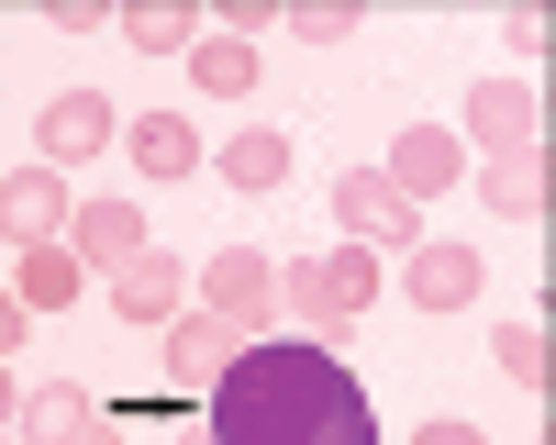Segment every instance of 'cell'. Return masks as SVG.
Returning a JSON list of instances; mask_svg holds the SVG:
<instances>
[{
	"label": "cell",
	"instance_id": "ba28073f",
	"mask_svg": "<svg viewBox=\"0 0 556 445\" xmlns=\"http://www.w3.org/2000/svg\"><path fill=\"white\" fill-rule=\"evenodd\" d=\"M101 145H112V101H101V89H56V101L34 112V156L56 167V178H67L78 156H101Z\"/></svg>",
	"mask_w": 556,
	"mask_h": 445
},
{
	"label": "cell",
	"instance_id": "5bb4252c",
	"mask_svg": "<svg viewBox=\"0 0 556 445\" xmlns=\"http://www.w3.org/2000/svg\"><path fill=\"white\" fill-rule=\"evenodd\" d=\"M212 167H223V190H278V178H290V134H278V123H245Z\"/></svg>",
	"mask_w": 556,
	"mask_h": 445
},
{
	"label": "cell",
	"instance_id": "5b68a950",
	"mask_svg": "<svg viewBox=\"0 0 556 445\" xmlns=\"http://www.w3.org/2000/svg\"><path fill=\"white\" fill-rule=\"evenodd\" d=\"M456 145H490V156L545 145V89H534V78H490V89H468V134H456Z\"/></svg>",
	"mask_w": 556,
	"mask_h": 445
},
{
	"label": "cell",
	"instance_id": "e0dca14e",
	"mask_svg": "<svg viewBox=\"0 0 556 445\" xmlns=\"http://www.w3.org/2000/svg\"><path fill=\"white\" fill-rule=\"evenodd\" d=\"M212 23H201V0H146V12H123V44H146V56H190Z\"/></svg>",
	"mask_w": 556,
	"mask_h": 445
},
{
	"label": "cell",
	"instance_id": "7a4b0ae2",
	"mask_svg": "<svg viewBox=\"0 0 556 445\" xmlns=\"http://www.w3.org/2000/svg\"><path fill=\"white\" fill-rule=\"evenodd\" d=\"M278 301L301 312V323L334 345V334H356L367 312H379V256L367 245H323V256H278Z\"/></svg>",
	"mask_w": 556,
	"mask_h": 445
},
{
	"label": "cell",
	"instance_id": "603a6c76",
	"mask_svg": "<svg viewBox=\"0 0 556 445\" xmlns=\"http://www.w3.org/2000/svg\"><path fill=\"white\" fill-rule=\"evenodd\" d=\"M23 334H34V312H23V301H12V279H0V356H12V345H23Z\"/></svg>",
	"mask_w": 556,
	"mask_h": 445
},
{
	"label": "cell",
	"instance_id": "9a60e30c",
	"mask_svg": "<svg viewBox=\"0 0 556 445\" xmlns=\"http://www.w3.org/2000/svg\"><path fill=\"white\" fill-rule=\"evenodd\" d=\"M123 145H134V167H146V178H190V167L212 156V145H201V134L178 123V112H146V123L123 134Z\"/></svg>",
	"mask_w": 556,
	"mask_h": 445
},
{
	"label": "cell",
	"instance_id": "d4e9b609",
	"mask_svg": "<svg viewBox=\"0 0 556 445\" xmlns=\"http://www.w3.org/2000/svg\"><path fill=\"white\" fill-rule=\"evenodd\" d=\"M78 445H123V434H112V423H89V434H78Z\"/></svg>",
	"mask_w": 556,
	"mask_h": 445
},
{
	"label": "cell",
	"instance_id": "52a82bcc",
	"mask_svg": "<svg viewBox=\"0 0 556 445\" xmlns=\"http://www.w3.org/2000/svg\"><path fill=\"white\" fill-rule=\"evenodd\" d=\"M67 212H78V190H67L45 156L0 178V234H12V245H56V234H67Z\"/></svg>",
	"mask_w": 556,
	"mask_h": 445
},
{
	"label": "cell",
	"instance_id": "8992f818",
	"mask_svg": "<svg viewBox=\"0 0 556 445\" xmlns=\"http://www.w3.org/2000/svg\"><path fill=\"white\" fill-rule=\"evenodd\" d=\"M67 256H78V279H89V267H134V256H146V212H134L123 190H89L78 212H67V234H56Z\"/></svg>",
	"mask_w": 556,
	"mask_h": 445
},
{
	"label": "cell",
	"instance_id": "2e32d148",
	"mask_svg": "<svg viewBox=\"0 0 556 445\" xmlns=\"http://www.w3.org/2000/svg\"><path fill=\"white\" fill-rule=\"evenodd\" d=\"M12 301H23V312H67V301H78V256H67V245H23V256H12Z\"/></svg>",
	"mask_w": 556,
	"mask_h": 445
},
{
	"label": "cell",
	"instance_id": "8fae6325",
	"mask_svg": "<svg viewBox=\"0 0 556 445\" xmlns=\"http://www.w3.org/2000/svg\"><path fill=\"white\" fill-rule=\"evenodd\" d=\"M178 301H190V267H178V256H134V267H112V312H123V323H178Z\"/></svg>",
	"mask_w": 556,
	"mask_h": 445
},
{
	"label": "cell",
	"instance_id": "44dd1931",
	"mask_svg": "<svg viewBox=\"0 0 556 445\" xmlns=\"http://www.w3.org/2000/svg\"><path fill=\"white\" fill-rule=\"evenodd\" d=\"M278 34H290V44H356V12H334V0H301V12H278Z\"/></svg>",
	"mask_w": 556,
	"mask_h": 445
},
{
	"label": "cell",
	"instance_id": "484cf974",
	"mask_svg": "<svg viewBox=\"0 0 556 445\" xmlns=\"http://www.w3.org/2000/svg\"><path fill=\"white\" fill-rule=\"evenodd\" d=\"M201 445H212V434H201Z\"/></svg>",
	"mask_w": 556,
	"mask_h": 445
},
{
	"label": "cell",
	"instance_id": "277c9868",
	"mask_svg": "<svg viewBox=\"0 0 556 445\" xmlns=\"http://www.w3.org/2000/svg\"><path fill=\"white\" fill-rule=\"evenodd\" d=\"M334 223H345V245H367V256H412V245H424V212H412L379 167L334 178Z\"/></svg>",
	"mask_w": 556,
	"mask_h": 445
},
{
	"label": "cell",
	"instance_id": "7c38bea8",
	"mask_svg": "<svg viewBox=\"0 0 556 445\" xmlns=\"http://www.w3.org/2000/svg\"><path fill=\"white\" fill-rule=\"evenodd\" d=\"M89 423H101V412H89V390H78V379L23 390V412H12V434H23V445H78Z\"/></svg>",
	"mask_w": 556,
	"mask_h": 445
},
{
	"label": "cell",
	"instance_id": "6da1fadb",
	"mask_svg": "<svg viewBox=\"0 0 556 445\" xmlns=\"http://www.w3.org/2000/svg\"><path fill=\"white\" fill-rule=\"evenodd\" d=\"M212 445H379V412L334 345H235L212 368Z\"/></svg>",
	"mask_w": 556,
	"mask_h": 445
},
{
	"label": "cell",
	"instance_id": "4fadbf2b",
	"mask_svg": "<svg viewBox=\"0 0 556 445\" xmlns=\"http://www.w3.org/2000/svg\"><path fill=\"white\" fill-rule=\"evenodd\" d=\"M545 190H556V178H545V145L490 156V167H479V201H490V212H513V223H545Z\"/></svg>",
	"mask_w": 556,
	"mask_h": 445
},
{
	"label": "cell",
	"instance_id": "9c48e42d",
	"mask_svg": "<svg viewBox=\"0 0 556 445\" xmlns=\"http://www.w3.org/2000/svg\"><path fill=\"white\" fill-rule=\"evenodd\" d=\"M479 279H490V267H479L468 245H445V234H424V245L401 256V301H412V312H468Z\"/></svg>",
	"mask_w": 556,
	"mask_h": 445
},
{
	"label": "cell",
	"instance_id": "ffe728a7",
	"mask_svg": "<svg viewBox=\"0 0 556 445\" xmlns=\"http://www.w3.org/2000/svg\"><path fill=\"white\" fill-rule=\"evenodd\" d=\"M223 356H235V334H223L212 312H178V323H167V368H178V379H212Z\"/></svg>",
	"mask_w": 556,
	"mask_h": 445
},
{
	"label": "cell",
	"instance_id": "ac0fdd59",
	"mask_svg": "<svg viewBox=\"0 0 556 445\" xmlns=\"http://www.w3.org/2000/svg\"><path fill=\"white\" fill-rule=\"evenodd\" d=\"M490 356H501V379H513V390H534V400H545V379H556L545 312H534V323H501V334H490Z\"/></svg>",
	"mask_w": 556,
	"mask_h": 445
},
{
	"label": "cell",
	"instance_id": "cb8c5ba5",
	"mask_svg": "<svg viewBox=\"0 0 556 445\" xmlns=\"http://www.w3.org/2000/svg\"><path fill=\"white\" fill-rule=\"evenodd\" d=\"M12 412H23V390H12V356H0V434H12Z\"/></svg>",
	"mask_w": 556,
	"mask_h": 445
},
{
	"label": "cell",
	"instance_id": "3957f363",
	"mask_svg": "<svg viewBox=\"0 0 556 445\" xmlns=\"http://www.w3.org/2000/svg\"><path fill=\"white\" fill-rule=\"evenodd\" d=\"M190 279H201V312H212L235 345H267V334H278V256H267V245H212Z\"/></svg>",
	"mask_w": 556,
	"mask_h": 445
},
{
	"label": "cell",
	"instance_id": "d6986e66",
	"mask_svg": "<svg viewBox=\"0 0 556 445\" xmlns=\"http://www.w3.org/2000/svg\"><path fill=\"white\" fill-rule=\"evenodd\" d=\"M190 78L212 89V101H245V89H256V44H235V34H201V44H190Z\"/></svg>",
	"mask_w": 556,
	"mask_h": 445
},
{
	"label": "cell",
	"instance_id": "7402d4cb",
	"mask_svg": "<svg viewBox=\"0 0 556 445\" xmlns=\"http://www.w3.org/2000/svg\"><path fill=\"white\" fill-rule=\"evenodd\" d=\"M412 445H490L468 412H434V423H412Z\"/></svg>",
	"mask_w": 556,
	"mask_h": 445
},
{
	"label": "cell",
	"instance_id": "30bf717a",
	"mask_svg": "<svg viewBox=\"0 0 556 445\" xmlns=\"http://www.w3.org/2000/svg\"><path fill=\"white\" fill-rule=\"evenodd\" d=\"M379 178H390V190H401L412 212H424L434 190H456V178H468V145H456L445 123H412L401 145H390V167H379Z\"/></svg>",
	"mask_w": 556,
	"mask_h": 445
}]
</instances>
